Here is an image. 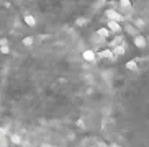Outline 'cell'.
Returning a JSON list of instances; mask_svg holds the SVG:
<instances>
[{
	"mask_svg": "<svg viewBox=\"0 0 149 147\" xmlns=\"http://www.w3.org/2000/svg\"><path fill=\"white\" fill-rule=\"evenodd\" d=\"M126 69H130V70H138V64H136L134 61H130V62H126Z\"/></svg>",
	"mask_w": 149,
	"mask_h": 147,
	"instance_id": "ba28073f",
	"label": "cell"
},
{
	"mask_svg": "<svg viewBox=\"0 0 149 147\" xmlns=\"http://www.w3.org/2000/svg\"><path fill=\"white\" fill-rule=\"evenodd\" d=\"M113 52H115V56H123V54H125V48H123V46H116Z\"/></svg>",
	"mask_w": 149,
	"mask_h": 147,
	"instance_id": "9c48e42d",
	"label": "cell"
},
{
	"mask_svg": "<svg viewBox=\"0 0 149 147\" xmlns=\"http://www.w3.org/2000/svg\"><path fill=\"white\" fill-rule=\"evenodd\" d=\"M100 57H103V59H105V57H110V59H115V57H113V54H111V51H110V49H105V51H102V52H100Z\"/></svg>",
	"mask_w": 149,
	"mask_h": 147,
	"instance_id": "52a82bcc",
	"label": "cell"
},
{
	"mask_svg": "<svg viewBox=\"0 0 149 147\" xmlns=\"http://www.w3.org/2000/svg\"><path fill=\"white\" fill-rule=\"evenodd\" d=\"M97 35L100 36V38H108V36H110V30H108V28H100Z\"/></svg>",
	"mask_w": 149,
	"mask_h": 147,
	"instance_id": "8992f818",
	"label": "cell"
},
{
	"mask_svg": "<svg viewBox=\"0 0 149 147\" xmlns=\"http://www.w3.org/2000/svg\"><path fill=\"white\" fill-rule=\"evenodd\" d=\"M82 56H84V61H85V62H93V61H95V52H93L92 49L84 51Z\"/></svg>",
	"mask_w": 149,
	"mask_h": 147,
	"instance_id": "3957f363",
	"label": "cell"
},
{
	"mask_svg": "<svg viewBox=\"0 0 149 147\" xmlns=\"http://www.w3.org/2000/svg\"><path fill=\"white\" fill-rule=\"evenodd\" d=\"M77 56L48 36H26L0 54V126L17 139L59 123L72 106Z\"/></svg>",
	"mask_w": 149,
	"mask_h": 147,
	"instance_id": "6da1fadb",
	"label": "cell"
},
{
	"mask_svg": "<svg viewBox=\"0 0 149 147\" xmlns=\"http://www.w3.org/2000/svg\"><path fill=\"white\" fill-rule=\"evenodd\" d=\"M134 44L138 46V48H144L146 46V38L143 35H136L134 36Z\"/></svg>",
	"mask_w": 149,
	"mask_h": 147,
	"instance_id": "277c9868",
	"label": "cell"
},
{
	"mask_svg": "<svg viewBox=\"0 0 149 147\" xmlns=\"http://www.w3.org/2000/svg\"><path fill=\"white\" fill-rule=\"evenodd\" d=\"M107 17H108L111 21H121L123 20V17L118 12H115V10H107Z\"/></svg>",
	"mask_w": 149,
	"mask_h": 147,
	"instance_id": "7a4b0ae2",
	"label": "cell"
},
{
	"mask_svg": "<svg viewBox=\"0 0 149 147\" xmlns=\"http://www.w3.org/2000/svg\"><path fill=\"white\" fill-rule=\"evenodd\" d=\"M136 26H138V28H143V26H144V21H143V20H136Z\"/></svg>",
	"mask_w": 149,
	"mask_h": 147,
	"instance_id": "8fae6325",
	"label": "cell"
},
{
	"mask_svg": "<svg viewBox=\"0 0 149 147\" xmlns=\"http://www.w3.org/2000/svg\"><path fill=\"white\" fill-rule=\"evenodd\" d=\"M108 30L113 31V33H120V31H121V26H120L118 21H111V20H110L108 21Z\"/></svg>",
	"mask_w": 149,
	"mask_h": 147,
	"instance_id": "5b68a950",
	"label": "cell"
},
{
	"mask_svg": "<svg viewBox=\"0 0 149 147\" xmlns=\"http://www.w3.org/2000/svg\"><path fill=\"white\" fill-rule=\"evenodd\" d=\"M120 5H121L123 8H130V7H131V2H130V0H121Z\"/></svg>",
	"mask_w": 149,
	"mask_h": 147,
	"instance_id": "30bf717a",
	"label": "cell"
}]
</instances>
